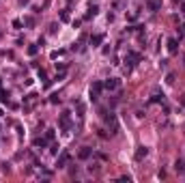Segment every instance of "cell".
Masks as SVG:
<instances>
[{
    "label": "cell",
    "mask_w": 185,
    "mask_h": 183,
    "mask_svg": "<svg viewBox=\"0 0 185 183\" xmlns=\"http://www.w3.org/2000/svg\"><path fill=\"white\" fill-rule=\"evenodd\" d=\"M37 101H39V95H37V93L26 95V101H24V112H30V110L37 106Z\"/></svg>",
    "instance_id": "6da1fadb"
},
{
    "label": "cell",
    "mask_w": 185,
    "mask_h": 183,
    "mask_svg": "<svg viewBox=\"0 0 185 183\" xmlns=\"http://www.w3.org/2000/svg\"><path fill=\"white\" fill-rule=\"evenodd\" d=\"M58 125H60L62 132H69V129H71V114H69V112H62L60 119H58Z\"/></svg>",
    "instance_id": "7a4b0ae2"
},
{
    "label": "cell",
    "mask_w": 185,
    "mask_h": 183,
    "mask_svg": "<svg viewBox=\"0 0 185 183\" xmlns=\"http://www.w3.org/2000/svg\"><path fill=\"white\" fill-rule=\"evenodd\" d=\"M69 159H71L69 151H62V153L58 155V159H56V168H65V166L69 164Z\"/></svg>",
    "instance_id": "3957f363"
},
{
    "label": "cell",
    "mask_w": 185,
    "mask_h": 183,
    "mask_svg": "<svg viewBox=\"0 0 185 183\" xmlns=\"http://www.w3.org/2000/svg\"><path fill=\"white\" fill-rule=\"evenodd\" d=\"M105 121H108V127L112 129L110 134H116V132H118V123H116V116H114V114H108V116H105Z\"/></svg>",
    "instance_id": "277c9868"
},
{
    "label": "cell",
    "mask_w": 185,
    "mask_h": 183,
    "mask_svg": "<svg viewBox=\"0 0 185 183\" xmlns=\"http://www.w3.org/2000/svg\"><path fill=\"white\" fill-rule=\"evenodd\" d=\"M103 91V82H95L91 86V97H92V101L95 99H99V93Z\"/></svg>",
    "instance_id": "5b68a950"
},
{
    "label": "cell",
    "mask_w": 185,
    "mask_h": 183,
    "mask_svg": "<svg viewBox=\"0 0 185 183\" xmlns=\"http://www.w3.org/2000/svg\"><path fill=\"white\" fill-rule=\"evenodd\" d=\"M103 89H105V91H116V89H118V80H116V78H108V80L103 82Z\"/></svg>",
    "instance_id": "8992f818"
},
{
    "label": "cell",
    "mask_w": 185,
    "mask_h": 183,
    "mask_svg": "<svg viewBox=\"0 0 185 183\" xmlns=\"http://www.w3.org/2000/svg\"><path fill=\"white\" fill-rule=\"evenodd\" d=\"M91 155H92V149H91V146H82V149H80V153H78V157H80V159H88Z\"/></svg>",
    "instance_id": "52a82bcc"
},
{
    "label": "cell",
    "mask_w": 185,
    "mask_h": 183,
    "mask_svg": "<svg viewBox=\"0 0 185 183\" xmlns=\"http://www.w3.org/2000/svg\"><path fill=\"white\" fill-rule=\"evenodd\" d=\"M168 52L170 54H177L179 52V41L177 39H168Z\"/></svg>",
    "instance_id": "ba28073f"
},
{
    "label": "cell",
    "mask_w": 185,
    "mask_h": 183,
    "mask_svg": "<svg viewBox=\"0 0 185 183\" xmlns=\"http://www.w3.org/2000/svg\"><path fill=\"white\" fill-rule=\"evenodd\" d=\"M146 155H148V149H146V146H138V151H136V159H138V162H142Z\"/></svg>",
    "instance_id": "9c48e42d"
},
{
    "label": "cell",
    "mask_w": 185,
    "mask_h": 183,
    "mask_svg": "<svg viewBox=\"0 0 185 183\" xmlns=\"http://www.w3.org/2000/svg\"><path fill=\"white\" fill-rule=\"evenodd\" d=\"M32 144H35V149H45L47 146V138H35Z\"/></svg>",
    "instance_id": "30bf717a"
},
{
    "label": "cell",
    "mask_w": 185,
    "mask_h": 183,
    "mask_svg": "<svg viewBox=\"0 0 185 183\" xmlns=\"http://www.w3.org/2000/svg\"><path fill=\"white\" fill-rule=\"evenodd\" d=\"M146 7L151 11H157V9H161V0H146Z\"/></svg>",
    "instance_id": "8fae6325"
},
{
    "label": "cell",
    "mask_w": 185,
    "mask_h": 183,
    "mask_svg": "<svg viewBox=\"0 0 185 183\" xmlns=\"http://www.w3.org/2000/svg\"><path fill=\"white\" fill-rule=\"evenodd\" d=\"M101 41H103V35H92V37H91V46L92 47L101 46Z\"/></svg>",
    "instance_id": "7c38bea8"
},
{
    "label": "cell",
    "mask_w": 185,
    "mask_h": 183,
    "mask_svg": "<svg viewBox=\"0 0 185 183\" xmlns=\"http://www.w3.org/2000/svg\"><path fill=\"white\" fill-rule=\"evenodd\" d=\"M151 101H164V93H159V91H153V97H151Z\"/></svg>",
    "instance_id": "4fadbf2b"
},
{
    "label": "cell",
    "mask_w": 185,
    "mask_h": 183,
    "mask_svg": "<svg viewBox=\"0 0 185 183\" xmlns=\"http://www.w3.org/2000/svg\"><path fill=\"white\" fill-rule=\"evenodd\" d=\"M174 170H177V172H185V162H183V159H177Z\"/></svg>",
    "instance_id": "5bb4252c"
},
{
    "label": "cell",
    "mask_w": 185,
    "mask_h": 183,
    "mask_svg": "<svg viewBox=\"0 0 185 183\" xmlns=\"http://www.w3.org/2000/svg\"><path fill=\"white\" fill-rule=\"evenodd\" d=\"M39 78L43 80V84H45V86H49V80H47V76H45V71H43V69H39Z\"/></svg>",
    "instance_id": "9a60e30c"
},
{
    "label": "cell",
    "mask_w": 185,
    "mask_h": 183,
    "mask_svg": "<svg viewBox=\"0 0 185 183\" xmlns=\"http://www.w3.org/2000/svg\"><path fill=\"white\" fill-rule=\"evenodd\" d=\"M95 15H97V7H91V11L86 13V17H84V20H91V17H95Z\"/></svg>",
    "instance_id": "2e32d148"
},
{
    "label": "cell",
    "mask_w": 185,
    "mask_h": 183,
    "mask_svg": "<svg viewBox=\"0 0 185 183\" xmlns=\"http://www.w3.org/2000/svg\"><path fill=\"white\" fill-rule=\"evenodd\" d=\"M37 52H39V47H37V46H30V47H28V54H30V56H35Z\"/></svg>",
    "instance_id": "e0dca14e"
},
{
    "label": "cell",
    "mask_w": 185,
    "mask_h": 183,
    "mask_svg": "<svg viewBox=\"0 0 185 183\" xmlns=\"http://www.w3.org/2000/svg\"><path fill=\"white\" fill-rule=\"evenodd\" d=\"M49 101H52V103H58V101H60V97H58V93H54V95L49 97Z\"/></svg>",
    "instance_id": "ac0fdd59"
},
{
    "label": "cell",
    "mask_w": 185,
    "mask_h": 183,
    "mask_svg": "<svg viewBox=\"0 0 185 183\" xmlns=\"http://www.w3.org/2000/svg\"><path fill=\"white\" fill-rule=\"evenodd\" d=\"M60 20H62V22H69V13L62 11V13H60Z\"/></svg>",
    "instance_id": "d6986e66"
},
{
    "label": "cell",
    "mask_w": 185,
    "mask_h": 183,
    "mask_svg": "<svg viewBox=\"0 0 185 183\" xmlns=\"http://www.w3.org/2000/svg\"><path fill=\"white\" fill-rule=\"evenodd\" d=\"M65 54V50H58V52H52V58H58V56H62Z\"/></svg>",
    "instance_id": "ffe728a7"
},
{
    "label": "cell",
    "mask_w": 185,
    "mask_h": 183,
    "mask_svg": "<svg viewBox=\"0 0 185 183\" xmlns=\"http://www.w3.org/2000/svg\"><path fill=\"white\" fill-rule=\"evenodd\" d=\"M47 140H54V129H47V134H45Z\"/></svg>",
    "instance_id": "44dd1931"
},
{
    "label": "cell",
    "mask_w": 185,
    "mask_h": 183,
    "mask_svg": "<svg viewBox=\"0 0 185 183\" xmlns=\"http://www.w3.org/2000/svg\"><path fill=\"white\" fill-rule=\"evenodd\" d=\"M56 69H60V71H67V65H65V63H60V65L56 63Z\"/></svg>",
    "instance_id": "7402d4cb"
},
{
    "label": "cell",
    "mask_w": 185,
    "mask_h": 183,
    "mask_svg": "<svg viewBox=\"0 0 185 183\" xmlns=\"http://www.w3.org/2000/svg\"><path fill=\"white\" fill-rule=\"evenodd\" d=\"M166 82H168V84H172V82H174V73H168V78H166Z\"/></svg>",
    "instance_id": "603a6c76"
},
{
    "label": "cell",
    "mask_w": 185,
    "mask_h": 183,
    "mask_svg": "<svg viewBox=\"0 0 185 183\" xmlns=\"http://www.w3.org/2000/svg\"><path fill=\"white\" fill-rule=\"evenodd\" d=\"M179 35H181V37H185V24H181V26H179Z\"/></svg>",
    "instance_id": "cb8c5ba5"
},
{
    "label": "cell",
    "mask_w": 185,
    "mask_h": 183,
    "mask_svg": "<svg viewBox=\"0 0 185 183\" xmlns=\"http://www.w3.org/2000/svg\"><path fill=\"white\" fill-rule=\"evenodd\" d=\"M88 170H91V172H99V166H97V164H92V166L88 168Z\"/></svg>",
    "instance_id": "d4e9b609"
},
{
    "label": "cell",
    "mask_w": 185,
    "mask_h": 183,
    "mask_svg": "<svg viewBox=\"0 0 185 183\" xmlns=\"http://www.w3.org/2000/svg\"><path fill=\"white\" fill-rule=\"evenodd\" d=\"M181 13L185 15V2H181Z\"/></svg>",
    "instance_id": "484cf974"
},
{
    "label": "cell",
    "mask_w": 185,
    "mask_h": 183,
    "mask_svg": "<svg viewBox=\"0 0 185 183\" xmlns=\"http://www.w3.org/2000/svg\"><path fill=\"white\" fill-rule=\"evenodd\" d=\"M181 103H183V106H185V95H183V97H181Z\"/></svg>",
    "instance_id": "4316f807"
},
{
    "label": "cell",
    "mask_w": 185,
    "mask_h": 183,
    "mask_svg": "<svg viewBox=\"0 0 185 183\" xmlns=\"http://www.w3.org/2000/svg\"><path fill=\"white\" fill-rule=\"evenodd\" d=\"M177 2H185V0H177Z\"/></svg>",
    "instance_id": "83f0119b"
}]
</instances>
